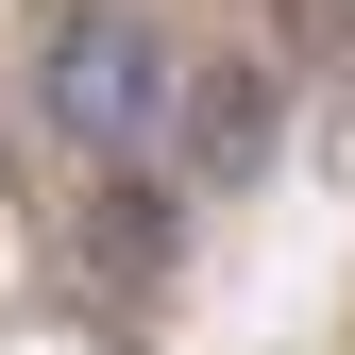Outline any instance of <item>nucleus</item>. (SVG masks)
I'll return each mask as SVG.
<instances>
[{"label": "nucleus", "mask_w": 355, "mask_h": 355, "mask_svg": "<svg viewBox=\"0 0 355 355\" xmlns=\"http://www.w3.org/2000/svg\"><path fill=\"white\" fill-rule=\"evenodd\" d=\"M51 271L102 304V322H136V288L169 271V187H153V169H102V187L51 220Z\"/></svg>", "instance_id": "obj_3"}, {"label": "nucleus", "mask_w": 355, "mask_h": 355, "mask_svg": "<svg viewBox=\"0 0 355 355\" xmlns=\"http://www.w3.org/2000/svg\"><path fill=\"white\" fill-rule=\"evenodd\" d=\"M271 119H288V68L271 51H187V102H169V187H254L271 169Z\"/></svg>", "instance_id": "obj_2"}, {"label": "nucleus", "mask_w": 355, "mask_h": 355, "mask_svg": "<svg viewBox=\"0 0 355 355\" xmlns=\"http://www.w3.org/2000/svg\"><path fill=\"white\" fill-rule=\"evenodd\" d=\"M17 85H34V136L85 169H153L169 102H187V34L169 0H34L17 17Z\"/></svg>", "instance_id": "obj_1"}]
</instances>
